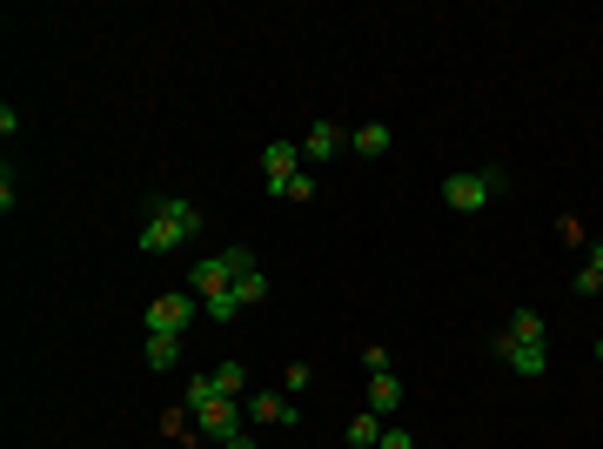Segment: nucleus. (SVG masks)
I'll list each match as a JSON object with an SVG mask.
<instances>
[{
	"instance_id": "1",
	"label": "nucleus",
	"mask_w": 603,
	"mask_h": 449,
	"mask_svg": "<svg viewBox=\"0 0 603 449\" xmlns=\"http://www.w3.org/2000/svg\"><path fill=\"white\" fill-rule=\"evenodd\" d=\"M195 235H201V208L188 202V195H155L134 242H141V255H175V248H188Z\"/></svg>"
},
{
	"instance_id": "15",
	"label": "nucleus",
	"mask_w": 603,
	"mask_h": 449,
	"mask_svg": "<svg viewBox=\"0 0 603 449\" xmlns=\"http://www.w3.org/2000/svg\"><path fill=\"white\" fill-rule=\"evenodd\" d=\"M208 376H215V396H242V389H248V369H242V362H215Z\"/></svg>"
},
{
	"instance_id": "27",
	"label": "nucleus",
	"mask_w": 603,
	"mask_h": 449,
	"mask_svg": "<svg viewBox=\"0 0 603 449\" xmlns=\"http://www.w3.org/2000/svg\"><path fill=\"white\" fill-rule=\"evenodd\" d=\"M597 295H603V289H597Z\"/></svg>"
},
{
	"instance_id": "19",
	"label": "nucleus",
	"mask_w": 603,
	"mask_h": 449,
	"mask_svg": "<svg viewBox=\"0 0 603 449\" xmlns=\"http://www.w3.org/2000/svg\"><path fill=\"white\" fill-rule=\"evenodd\" d=\"M235 295H242V309L268 302V275H262V269H255V275H242V282H235Z\"/></svg>"
},
{
	"instance_id": "10",
	"label": "nucleus",
	"mask_w": 603,
	"mask_h": 449,
	"mask_svg": "<svg viewBox=\"0 0 603 449\" xmlns=\"http://www.w3.org/2000/svg\"><path fill=\"white\" fill-rule=\"evenodd\" d=\"M369 409H376L382 423H389V416L402 409V382H396V369H389V376H369Z\"/></svg>"
},
{
	"instance_id": "13",
	"label": "nucleus",
	"mask_w": 603,
	"mask_h": 449,
	"mask_svg": "<svg viewBox=\"0 0 603 449\" xmlns=\"http://www.w3.org/2000/svg\"><path fill=\"white\" fill-rule=\"evenodd\" d=\"M503 336H510V342H523V349H543V315H536V309H516Z\"/></svg>"
},
{
	"instance_id": "6",
	"label": "nucleus",
	"mask_w": 603,
	"mask_h": 449,
	"mask_svg": "<svg viewBox=\"0 0 603 449\" xmlns=\"http://www.w3.org/2000/svg\"><path fill=\"white\" fill-rule=\"evenodd\" d=\"M242 416H248L242 396H215V403L195 416V429H201V436H215V443H228V436H242Z\"/></svg>"
},
{
	"instance_id": "17",
	"label": "nucleus",
	"mask_w": 603,
	"mask_h": 449,
	"mask_svg": "<svg viewBox=\"0 0 603 449\" xmlns=\"http://www.w3.org/2000/svg\"><path fill=\"white\" fill-rule=\"evenodd\" d=\"M201 315H208V322H235V315H242V295L228 289V295H208V302H201Z\"/></svg>"
},
{
	"instance_id": "14",
	"label": "nucleus",
	"mask_w": 603,
	"mask_h": 449,
	"mask_svg": "<svg viewBox=\"0 0 603 449\" xmlns=\"http://www.w3.org/2000/svg\"><path fill=\"white\" fill-rule=\"evenodd\" d=\"M382 429H389V423H382L376 409H362L356 423H349V443H356V449H376V443H382Z\"/></svg>"
},
{
	"instance_id": "8",
	"label": "nucleus",
	"mask_w": 603,
	"mask_h": 449,
	"mask_svg": "<svg viewBox=\"0 0 603 449\" xmlns=\"http://www.w3.org/2000/svg\"><path fill=\"white\" fill-rule=\"evenodd\" d=\"M335 148H342V128H335V121H315L309 135H302V161H309V168H322Z\"/></svg>"
},
{
	"instance_id": "11",
	"label": "nucleus",
	"mask_w": 603,
	"mask_h": 449,
	"mask_svg": "<svg viewBox=\"0 0 603 449\" xmlns=\"http://www.w3.org/2000/svg\"><path fill=\"white\" fill-rule=\"evenodd\" d=\"M141 362H148L155 376H168V369H175V362H181V336H148V349H141Z\"/></svg>"
},
{
	"instance_id": "26",
	"label": "nucleus",
	"mask_w": 603,
	"mask_h": 449,
	"mask_svg": "<svg viewBox=\"0 0 603 449\" xmlns=\"http://www.w3.org/2000/svg\"><path fill=\"white\" fill-rule=\"evenodd\" d=\"M597 362H603V342H597Z\"/></svg>"
},
{
	"instance_id": "7",
	"label": "nucleus",
	"mask_w": 603,
	"mask_h": 449,
	"mask_svg": "<svg viewBox=\"0 0 603 449\" xmlns=\"http://www.w3.org/2000/svg\"><path fill=\"white\" fill-rule=\"evenodd\" d=\"M496 356L510 362L516 376H543V369H550V349H523V342H510V336H496Z\"/></svg>"
},
{
	"instance_id": "23",
	"label": "nucleus",
	"mask_w": 603,
	"mask_h": 449,
	"mask_svg": "<svg viewBox=\"0 0 603 449\" xmlns=\"http://www.w3.org/2000/svg\"><path fill=\"white\" fill-rule=\"evenodd\" d=\"M309 382H315V369H309V362H289V376H282V389H295V396H302Z\"/></svg>"
},
{
	"instance_id": "20",
	"label": "nucleus",
	"mask_w": 603,
	"mask_h": 449,
	"mask_svg": "<svg viewBox=\"0 0 603 449\" xmlns=\"http://www.w3.org/2000/svg\"><path fill=\"white\" fill-rule=\"evenodd\" d=\"M597 289H603V248H590V262L577 275V295H597Z\"/></svg>"
},
{
	"instance_id": "3",
	"label": "nucleus",
	"mask_w": 603,
	"mask_h": 449,
	"mask_svg": "<svg viewBox=\"0 0 603 449\" xmlns=\"http://www.w3.org/2000/svg\"><path fill=\"white\" fill-rule=\"evenodd\" d=\"M510 188V175L503 168H469V175H449L443 181V208H456V215H476L483 202H496Z\"/></svg>"
},
{
	"instance_id": "18",
	"label": "nucleus",
	"mask_w": 603,
	"mask_h": 449,
	"mask_svg": "<svg viewBox=\"0 0 603 449\" xmlns=\"http://www.w3.org/2000/svg\"><path fill=\"white\" fill-rule=\"evenodd\" d=\"M181 403H188V409L201 416V409L215 403V376H188V396H181Z\"/></svg>"
},
{
	"instance_id": "5",
	"label": "nucleus",
	"mask_w": 603,
	"mask_h": 449,
	"mask_svg": "<svg viewBox=\"0 0 603 449\" xmlns=\"http://www.w3.org/2000/svg\"><path fill=\"white\" fill-rule=\"evenodd\" d=\"M302 168H309V161H302V141H268L262 148V175H268V195H275V202H282V188H289Z\"/></svg>"
},
{
	"instance_id": "9",
	"label": "nucleus",
	"mask_w": 603,
	"mask_h": 449,
	"mask_svg": "<svg viewBox=\"0 0 603 449\" xmlns=\"http://www.w3.org/2000/svg\"><path fill=\"white\" fill-rule=\"evenodd\" d=\"M248 423H282V429H289L295 423V403H282V389H275V396H248Z\"/></svg>"
},
{
	"instance_id": "25",
	"label": "nucleus",
	"mask_w": 603,
	"mask_h": 449,
	"mask_svg": "<svg viewBox=\"0 0 603 449\" xmlns=\"http://www.w3.org/2000/svg\"><path fill=\"white\" fill-rule=\"evenodd\" d=\"M228 449H262V443H255V436H228Z\"/></svg>"
},
{
	"instance_id": "12",
	"label": "nucleus",
	"mask_w": 603,
	"mask_h": 449,
	"mask_svg": "<svg viewBox=\"0 0 603 449\" xmlns=\"http://www.w3.org/2000/svg\"><path fill=\"white\" fill-rule=\"evenodd\" d=\"M349 148H356L362 161H376V155H389V128H382V121H362L356 135H349Z\"/></svg>"
},
{
	"instance_id": "2",
	"label": "nucleus",
	"mask_w": 603,
	"mask_h": 449,
	"mask_svg": "<svg viewBox=\"0 0 603 449\" xmlns=\"http://www.w3.org/2000/svg\"><path fill=\"white\" fill-rule=\"evenodd\" d=\"M242 275H255V255L248 248H222V255H195V269H188V289L208 302V295H228Z\"/></svg>"
},
{
	"instance_id": "24",
	"label": "nucleus",
	"mask_w": 603,
	"mask_h": 449,
	"mask_svg": "<svg viewBox=\"0 0 603 449\" xmlns=\"http://www.w3.org/2000/svg\"><path fill=\"white\" fill-rule=\"evenodd\" d=\"M376 449H416V436H409V429H396V423H389V429H382V443Z\"/></svg>"
},
{
	"instance_id": "21",
	"label": "nucleus",
	"mask_w": 603,
	"mask_h": 449,
	"mask_svg": "<svg viewBox=\"0 0 603 449\" xmlns=\"http://www.w3.org/2000/svg\"><path fill=\"white\" fill-rule=\"evenodd\" d=\"M282 195H289V202H315V168H302V175H295Z\"/></svg>"
},
{
	"instance_id": "16",
	"label": "nucleus",
	"mask_w": 603,
	"mask_h": 449,
	"mask_svg": "<svg viewBox=\"0 0 603 449\" xmlns=\"http://www.w3.org/2000/svg\"><path fill=\"white\" fill-rule=\"evenodd\" d=\"M161 429H168L175 443H195V436H201V429H195V409H188V403H175V409H168V416H161Z\"/></svg>"
},
{
	"instance_id": "4",
	"label": "nucleus",
	"mask_w": 603,
	"mask_h": 449,
	"mask_svg": "<svg viewBox=\"0 0 603 449\" xmlns=\"http://www.w3.org/2000/svg\"><path fill=\"white\" fill-rule=\"evenodd\" d=\"M201 315V295H155L148 302V336H188V322Z\"/></svg>"
},
{
	"instance_id": "22",
	"label": "nucleus",
	"mask_w": 603,
	"mask_h": 449,
	"mask_svg": "<svg viewBox=\"0 0 603 449\" xmlns=\"http://www.w3.org/2000/svg\"><path fill=\"white\" fill-rule=\"evenodd\" d=\"M362 369H369V376H389V349L369 342V349H362Z\"/></svg>"
}]
</instances>
